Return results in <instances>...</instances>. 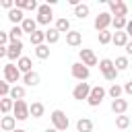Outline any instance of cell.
Masks as SVG:
<instances>
[{"label":"cell","instance_id":"1","mask_svg":"<svg viewBox=\"0 0 132 132\" xmlns=\"http://www.w3.org/2000/svg\"><path fill=\"white\" fill-rule=\"evenodd\" d=\"M50 120H52V128H56L58 132H64V130H68V126H70V120H68V116H66L62 109H54V111L50 113Z\"/></svg>","mask_w":132,"mask_h":132},{"label":"cell","instance_id":"2","mask_svg":"<svg viewBox=\"0 0 132 132\" xmlns=\"http://www.w3.org/2000/svg\"><path fill=\"white\" fill-rule=\"evenodd\" d=\"M99 70H101V74H103V78L105 80H109V82H113L116 78H118V70H116V66H113V60H109V58H103V60H99Z\"/></svg>","mask_w":132,"mask_h":132},{"label":"cell","instance_id":"3","mask_svg":"<svg viewBox=\"0 0 132 132\" xmlns=\"http://www.w3.org/2000/svg\"><path fill=\"white\" fill-rule=\"evenodd\" d=\"M105 95H107V91L103 89V87H91V93H89V97H87V103L91 105V107H99L101 105V101L105 99Z\"/></svg>","mask_w":132,"mask_h":132},{"label":"cell","instance_id":"4","mask_svg":"<svg viewBox=\"0 0 132 132\" xmlns=\"http://www.w3.org/2000/svg\"><path fill=\"white\" fill-rule=\"evenodd\" d=\"M2 74H4V80H6L8 85H10V82H14V85H16V82L23 78V74H21V72H19V68H16V64H12V62H10V64H6V66L2 68Z\"/></svg>","mask_w":132,"mask_h":132},{"label":"cell","instance_id":"5","mask_svg":"<svg viewBox=\"0 0 132 132\" xmlns=\"http://www.w3.org/2000/svg\"><path fill=\"white\" fill-rule=\"evenodd\" d=\"M78 62H80V64H85L87 68H91V66H97V64H99V60H97L95 52H93V50H89V47H82V50L78 52Z\"/></svg>","mask_w":132,"mask_h":132},{"label":"cell","instance_id":"6","mask_svg":"<svg viewBox=\"0 0 132 132\" xmlns=\"http://www.w3.org/2000/svg\"><path fill=\"white\" fill-rule=\"evenodd\" d=\"M70 74H72L76 80L85 82V80L91 76V68H87V66H85V64H80V62H74V64L70 66Z\"/></svg>","mask_w":132,"mask_h":132},{"label":"cell","instance_id":"7","mask_svg":"<svg viewBox=\"0 0 132 132\" xmlns=\"http://www.w3.org/2000/svg\"><path fill=\"white\" fill-rule=\"evenodd\" d=\"M12 116H14V120H21V122H25V120L29 118V105H27L25 99L14 101V105H12Z\"/></svg>","mask_w":132,"mask_h":132},{"label":"cell","instance_id":"8","mask_svg":"<svg viewBox=\"0 0 132 132\" xmlns=\"http://www.w3.org/2000/svg\"><path fill=\"white\" fill-rule=\"evenodd\" d=\"M107 4H109L107 12L111 16H126L128 19V6H126V2H122V0H109Z\"/></svg>","mask_w":132,"mask_h":132},{"label":"cell","instance_id":"9","mask_svg":"<svg viewBox=\"0 0 132 132\" xmlns=\"http://www.w3.org/2000/svg\"><path fill=\"white\" fill-rule=\"evenodd\" d=\"M111 19H113V16H111L107 10H105V12H99V14L95 16V21H93V27L97 29V33H99V31H105V29L111 25Z\"/></svg>","mask_w":132,"mask_h":132},{"label":"cell","instance_id":"10","mask_svg":"<svg viewBox=\"0 0 132 132\" xmlns=\"http://www.w3.org/2000/svg\"><path fill=\"white\" fill-rule=\"evenodd\" d=\"M23 56V41H12L6 45V58L14 64V60H19Z\"/></svg>","mask_w":132,"mask_h":132},{"label":"cell","instance_id":"11","mask_svg":"<svg viewBox=\"0 0 132 132\" xmlns=\"http://www.w3.org/2000/svg\"><path fill=\"white\" fill-rule=\"evenodd\" d=\"M89 93H91V85L89 82H76V87L72 89V97L76 101H87Z\"/></svg>","mask_w":132,"mask_h":132},{"label":"cell","instance_id":"12","mask_svg":"<svg viewBox=\"0 0 132 132\" xmlns=\"http://www.w3.org/2000/svg\"><path fill=\"white\" fill-rule=\"evenodd\" d=\"M66 43H68L70 47H78V45L82 43V33H80V31L70 29V31L66 33Z\"/></svg>","mask_w":132,"mask_h":132},{"label":"cell","instance_id":"13","mask_svg":"<svg viewBox=\"0 0 132 132\" xmlns=\"http://www.w3.org/2000/svg\"><path fill=\"white\" fill-rule=\"evenodd\" d=\"M16 68H19L21 74H27V72L33 70V60H31L29 56H21V58L16 60Z\"/></svg>","mask_w":132,"mask_h":132},{"label":"cell","instance_id":"14","mask_svg":"<svg viewBox=\"0 0 132 132\" xmlns=\"http://www.w3.org/2000/svg\"><path fill=\"white\" fill-rule=\"evenodd\" d=\"M111 111H113L116 116L126 113V111H128V101L122 99V97H120V99H113V101H111Z\"/></svg>","mask_w":132,"mask_h":132},{"label":"cell","instance_id":"15","mask_svg":"<svg viewBox=\"0 0 132 132\" xmlns=\"http://www.w3.org/2000/svg\"><path fill=\"white\" fill-rule=\"evenodd\" d=\"M16 128V120H14V116H2L0 118V130H4V132H12Z\"/></svg>","mask_w":132,"mask_h":132},{"label":"cell","instance_id":"16","mask_svg":"<svg viewBox=\"0 0 132 132\" xmlns=\"http://www.w3.org/2000/svg\"><path fill=\"white\" fill-rule=\"evenodd\" d=\"M14 8H19V10H37L39 4L35 0H14Z\"/></svg>","mask_w":132,"mask_h":132},{"label":"cell","instance_id":"17","mask_svg":"<svg viewBox=\"0 0 132 132\" xmlns=\"http://www.w3.org/2000/svg\"><path fill=\"white\" fill-rule=\"evenodd\" d=\"M21 29H23V33H33V31H37V23H35V19L33 16H25L23 19V23H21Z\"/></svg>","mask_w":132,"mask_h":132},{"label":"cell","instance_id":"18","mask_svg":"<svg viewBox=\"0 0 132 132\" xmlns=\"http://www.w3.org/2000/svg\"><path fill=\"white\" fill-rule=\"evenodd\" d=\"M128 41H130V39H128V35H126L124 31H116V33L111 35V43L118 45V47H124Z\"/></svg>","mask_w":132,"mask_h":132},{"label":"cell","instance_id":"19","mask_svg":"<svg viewBox=\"0 0 132 132\" xmlns=\"http://www.w3.org/2000/svg\"><path fill=\"white\" fill-rule=\"evenodd\" d=\"M8 97H10L12 101L25 99V87H21V85H10V93H8Z\"/></svg>","mask_w":132,"mask_h":132},{"label":"cell","instance_id":"20","mask_svg":"<svg viewBox=\"0 0 132 132\" xmlns=\"http://www.w3.org/2000/svg\"><path fill=\"white\" fill-rule=\"evenodd\" d=\"M76 132H93V120L91 118H80L76 122Z\"/></svg>","mask_w":132,"mask_h":132},{"label":"cell","instance_id":"21","mask_svg":"<svg viewBox=\"0 0 132 132\" xmlns=\"http://www.w3.org/2000/svg\"><path fill=\"white\" fill-rule=\"evenodd\" d=\"M23 19H25L23 10H19V8H10V10H8V21H10L12 25H21Z\"/></svg>","mask_w":132,"mask_h":132},{"label":"cell","instance_id":"22","mask_svg":"<svg viewBox=\"0 0 132 132\" xmlns=\"http://www.w3.org/2000/svg\"><path fill=\"white\" fill-rule=\"evenodd\" d=\"M54 29L62 35V33H68L70 31V21L66 19V16H60L58 21H56V25H54Z\"/></svg>","mask_w":132,"mask_h":132},{"label":"cell","instance_id":"23","mask_svg":"<svg viewBox=\"0 0 132 132\" xmlns=\"http://www.w3.org/2000/svg\"><path fill=\"white\" fill-rule=\"evenodd\" d=\"M21 80H23V82H25L27 87H37V85H39V74L31 70V72L23 74V78H21Z\"/></svg>","mask_w":132,"mask_h":132},{"label":"cell","instance_id":"24","mask_svg":"<svg viewBox=\"0 0 132 132\" xmlns=\"http://www.w3.org/2000/svg\"><path fill=\"white\" fill-rule=\"evenodd\" d=\"M43 111H45V107H43L41 101H33V103L29 105V116H33V118H41Z\"/></svg>","mask_w":132,"mask_h":132},{"label":"cell","instance_id":"25","mask_svg":"<svg viewBox=\"0 0 132 132\" xmlns=\"http://www.w3.org/2000/svg\"><path fill=\"white\" fill-rule=\"evenodd\" d=\"M12 105H14V101H12L10 97L0 99V113H2V116H8V113L12 111Z\"/></svg>","mask_w":132,"mask_h":132},{"label":"cell","instance_id":"26","mask_svg":"<svg viewBox=\"0 0 132 132\" xmlns=\"http://www.w3.org/2000/svg\"><path fill=\"white\" fill-rule=\"evenodd\" d=\"M89 12H91L89 4H82V2H80L78 6H74V16H76V19H87Z\"/></svg>","mask_w":132,"mask_h":132},{"label":"cell","instance_id":"27","mask_svg":"<svg viewBox=\"0 0 132 132\" xmlns=\"http://www.w3.org/2000/svg\"><path fill=\"white\" fill-rule=\"evenodd\" d=\"M58 41H60V33H58L54 27H50V29L45 31V43L52 45V43H58Z\"/></svg>","mask_w":132,"mask_h":132},{"label":"cell","instance_id":"28","mask_svg":"<svg viewBox=\"0 0 132 132\" xmlns=\"http://www.w3.org/2000/svg\"><path fill=\"white\" fill-rule=\"evenodd\" d=\"M29 37H31V43H33L35 47L41 45V43H45V31H39V29H37V31H33Z\"/></svg>","mask_w":132,"mask_h":132},{"label":"cell","instance_id":"29","mask_svg":"<svg viewBox=\"0 0 132 132\" xmlns=\"http://www.w3.org/2000/svg\"><path fill=\"white\" fill-rule=\"evenodd\" d=\"M35 58H39V60H47V58H50V45H47V43L37 45V47H35Z\"/></svg>","mask_w":132,"mask_h":132},{"label":"cell","instance_id":"30","mask_svg":"<svg viewBox=\"0 0 132 132\" xmlns=\"http://www.w3.org/2000/svg\"><path fill=\"white\" fill-rule=\"evenodd\" d=\"M113 66H116V70H118V72H122V70H128V66H130V60H128V56H118V58H116V62H113Z\"/></svg>","mask_w":132,"mask_h":132},{"label":"cell","instance_id":"31","mask_svg":"<svg viewBox=\"0 0 132 132\" xmlns=\"http://www.w3.org/2000/svg\"><path fill=\"white\" fill-rule=\"evenodd\" d=\"M122 93H124V89H122V85H118V82H111V87L107 89V95L111 97V101H113V99H120Z\"/></svg>","mask_w":132,"mask_h":132},{"label":"cell","instance_id":"32","mask_svg":"<svg viewBox=\"0 0 132 132\" xmlns=\"http://www.w3.org/2000/svg\"><path fill=\"white\" fill-rule=\"evenodd\" d=\"M21 35H23L21 25H12V29L8 31V41H10V43H12V41H21Z\"/></svg>","mask_w":132,"mask_h":132},{"label":"cell","instance_id":"33","mask_svg":"<svg viewBox=\"0 0 132 132\" xmlns=\"http://www.w3.org/2000/svg\"><path fill=\"white\" fill-rule=\"evenodd\" d=\"M126 23H128L126 16H113V19H111V27H113L116 31H124V29H126Z\"/></svg>","mask_w":132,"mask_h":132},{"label":"cell","instance_id":"34","mask_svg":"<svg viewBox=\"0 0 132 132\" xmlns=\"http://www.w3.org/2000/svg\"><path fill=\"white\" fill-rule=\"evenodd\" d=\"M130 126V116H126V113H122V116H116V128H120V130H126Z\"/></svg>","mask_w":132,"mask_h":132},{"label":"cell","instance_id":"35","mask_svg":"<svg viewBox=\"0 0 132 132\" xmlns=\"http://www.w3.org/2000/svg\"><path fill=\"white\" fill-rule=\"evenodd\" d=\"M111 35H113V33H111L109 29H105V31H99V33H97V39H99L101 45H107V43H111Z\"/></svg>","mask_w":132,"mask_h":132},{"label":"cell","instance_id":"36","mask_svg":"<svg viewBox=\"0 0 132 132\" xmlns=\"http://www.w3.org/2000/svg\"><path fill=\"white\" fill-rule=\"evenodd\" d=\"M37 14H43V16H54V12H52V6H50V4H39Z\"/></svg>","mask_w":132,"mask_h":132},{"label":"cell","instance_id":"37","mask_svg":"<svg viewBox=\"0 0 132 132\" xmlns=\"http://www.w3.org/2000/svg\"><path fill=\"white\" fill-rule=\"evenodd\" d=\"M8 93H10V85L6 80H0V99L8 97Z\"/></svg>","mask_w":132,"mask_h":132},{"label":"cell","instance_id":"38","mask_svg":"<svg viewBox=\"0 0 132 132\" xmlns=\"http://www.w3.org/2000/svg\"><path fill=\"white\" fill-rule=\"evenodd\" d=\"M6 43H10V41H8V33L0 29V45H4V47H6Z\"/></svg>","mask_w":132,"mask_h":132},{"label":"cell","instance_id":"39","mask_svg":"<svg viewBox=\"0 0 132 132\" xmlns=\"http://www.w3.org/2000/svg\"><path fill=\"white\" fill-rule=\"evenodd\" d=\"M124 33L128 35V39L132 41V19H128V23H126V29H124Z\"/></svg>","mask_w":132,"mask_h":132},{"label":"cell","instance_id":"40","mask_svg":"<svg viewBox=\"0 0 132 132\" xmlns=\"http://www.w3.org/2000/svg\"><path fill=\"white\" fill-rule=\"evenodd\" d=\"M0 6H2V8H6V10H10V8H14V0H2V2H0Z\"/></svg>","mask_w":132,"mask_h":132},{"label":"cell","instance_id":"41","mask_svg":"<svg viewBox=\"0 0 132 132\" xmlns=\"http://www.w3.org/2000/svg\"><path fill=\"white\" fill-rule=\"evenodd\" d=\"M122 89H124V93H126V95H132V80H128Z\"/></svg>","mask_w":132,"mask_h":132},{"label":"cell","instance_id":"42","mask_svg":"<svg viewBox=\"0 0 132 132\" xmlns=\"http://www.w3.org/2000/svg\"><path fill=\"white\" fill-rule=\"evenodd\" d=\"M124 47H126V56H132V41H128Z\"/></svg>","mask_w":132,"mask_h":132},{"label":"cell","instance_id":"43","mask_svg":"<svg viewBox=\"0 0 132 132\" xmlns=\"http://www.w3.org/2000/svg\"><path fill=\"white\" fill-rule=\"evenodd\" d=\"M0 58H6V47L0 45Z\"/></svg>","mask_w":132,"mask_h":132},{"label":"cell","instance_id":"44","mask_svg":"<svg viewBox=\"0 0 132 132\" xmlns=\"http://www.w3.org/2000/svg\"><path fill=\"white\" fill-rule=\"evenodd\" d=\"M12 132H27V130H23V128H14Z\"/></svg>","mask_w":132,"mask_h":132},{"label":"cell","instance_id":"45","mask_svg":"<svg viewBox=\"0 0 132 132\" xmlns=\"http://www.w3.org/2000/svg\"><path fill=\"white\" fill-rule=\"evenodd\" d=\"M45 132H58V130H56V128H47Z\"/></svg>","mask_w":132,"mask_h":132}]
</instances>
